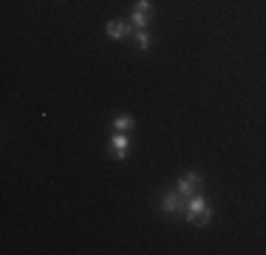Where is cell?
I'll list each match as a JSON object with an SVG mask.
<instances>
[{"label": "cell", "mask_w": 266, "mask_h": 255, "mask_svg": "<svg viewBox=\"0 0 266 255\" xmlns=\"http://www.w3.org/2000/svg\"><path fill=\"white\" fill-rule=\"evenodd\" d=\"M199 187H201V179H199V173H184L181 179H178V193L181 196H196L199 193Z\"/></svg>", "instance_id": "cell-1"}, {"label": "cell", "mask_w": 266, "mask_h": 255, "mask_svg": "<svg viewBox=\"0 0 266 255\" xmlns=\"http://www.w3.org/2000/svg\"><path fill=\"white\" fill-rule=\"evenodd\" d=\"M161 207H164V213H187V202H181V196H176V193H167Z\"/></svg>", "instance_id": "cell-2"}, {"label": "cell", "mask_w": 266, "mask_h": 255, "mask_svg": "<svg viewBox=\"0 0 266 255\" xmlns=\"http://www.w3.org/2000/svg\"><path fill=\"white\" fill-rule=\"evenodd\" d=\"M125 34H128V23L125 20H111L108 23V37L111 40H122Z\"/></svg>", "instance_id": "cell-3"}, {"label": "cell", "mask_w": 266, "mask_h": 255, "mask_svg": "<svg viewBox=\"0 0 266 255\" xmlns=\"http://www.w3.org/2000/svg\"><path fill=\"white\" fill-rule=\"evenodd\" d=\"M204 207H207V202H204V199H201L199 193H196V196H190V199H187V221H190V218H193V215L199 213V210H204Z\"/></svg>", "instance_id": "cell-4"}, {"label": "cell", "mask_w": 266, "mask_h": 255, "mask_svg": "<svg viewBox=\"0 0 266 255\" xmlns=\"http://www.w3.org/2000/svg\"><path fill=\"white\" fill-rule=\"evenodd\" d=\"M111 145H113V150H116V159H125V150H128V136L116 131V136L111 139Z\"/></svg>", "instance_id": "cell-5"}, {"label": "cell", "mask_w": 266, "mask_h": 255, "mask_svg": "<svg viewBox=\"0 0 266 255\" xmlns=\"http://www.w3.org/2000/svg\"><path fill=\"white\" fill-rule=\"evenodd\" d=\"M133 125H136V122H133L131 116H116V119H113V128H116L119 134H128V131H133Z\"/></svg>", "instance_id": "cell-6"}, {"label": "cell", "mask_w": 266, "mask_h": 255, "mask_svg": "<svg viewBox=\"0 0 266 255\" xmlns=\"http://www.w3.org/2000/svg\"><path fill=\"white\" fill-rule=\"evenodd\" d=\"M210 218H213L210 207H204V210H199V213L190 218V224H199V227H204V224H210Z\"/></svg>", "instance_id": "cell-7"}, {"label": "cell", "mask_w": 266, "mask_h": 255, "mask_svg": "<svg viewBox=\"0 0 266 255\" xmlns=\"http://www.w3.org/2000/svg\"><path fill=\"white\" fill-rule=\"evenodd\" d=\"M131 20H133V26L142 31V28L147 26V12H136V9H133V17H131Z\"/></svg>", "instance_id": "cell-8"}, {"label": "cell", "mask_w": 266, "mask_h": 255, "mask_svg": "<svg viewBox=\"0 0 266 255\" xmlns=\"http://www.w3.org/2000/svg\"><path fill=\"white\" fill-rule=\"evenodd\" d=\"M147 46H150V37H147L145 31H136V48H142V51H145Z\"/></svg>", "instance_id": "cell-9"}, {"label": "cell", "mask_w": 266, "mask_h": 255, "mask_svg": "<svg viewBox=\"0 0 266 255\" xmlns=\"http://www.w3.org/2000/svg\"><path fill=\"white\" fill-rule=\"evenodd\" d=\"M136 12H150V0H136Z\"/></svg>", "instance_id": "cell-10"}]
</instances>
